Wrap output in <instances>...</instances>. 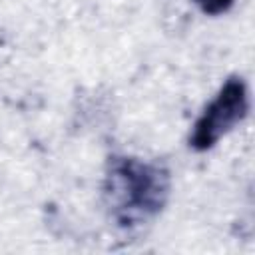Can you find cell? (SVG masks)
Returning <instances> with one entry per match:
<instances>
[{
  "label": "cell",
  "instance_id": "1",
  "mask_svg": "<svg viewBox=\"0 0 255 255\" xmlns=\"http://www.w3.org/2000/svg\"><path fill=\"white\" fill-rule=\"evenodd\" d=\"M171 175L151 161L112 155L106 163L104 201L120 227H135L161 213L169 199Z\"/></svg>",
  "mask_w": 255,
  "mask_h": 255
},
{
  "label": "cell",
  "instance_id": "2",
  "mask_svg": "<svg viewBox=\"0 0 255 255\" xmlns=\"http://www.w3.org/2000/svg\"><path fill=\"white\" fill-rule=\"evenodd\" d=\"M249 112V96L243 78L231 76L215 96V100L203 110L193 126L189 145L195 151L211 149L223 135H227L237 124L245 120Z\"/></svg>",
  "mask_w": 255,
  "mask_h": 255
},
{
  "label": "cell",
  "instance_id": "3",
  "mask_svg": "<svg viewBox=\"0 0 255 255\" xmlns=\"http://www.w3.org/2000/svg\"><path fill=\"white\" fill-rule=\"evenodd\" d=\"M235 0H193V4L207 16H219L233 6Z\"/></svg>",
  "mask_w": 255,
  "mask_h": 255
}]
</instances>
